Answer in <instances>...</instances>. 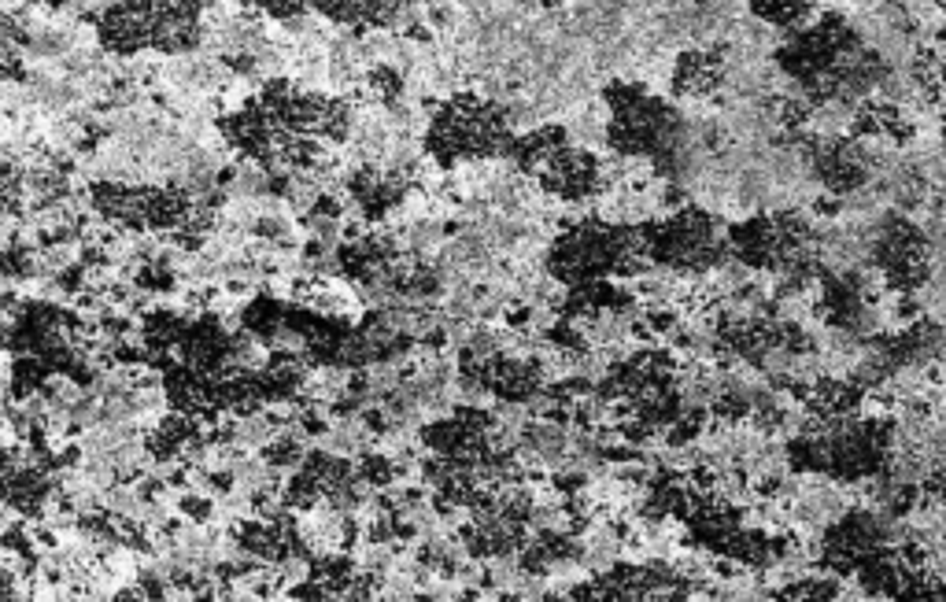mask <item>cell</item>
<instances>
[{
	"label": "cell",
	"instance_id": "obj_6",
	"mask_svg": "<svg viewBox=\"0 0 946 602\" xmlns=\"http://www.w3.org/2000/svg\"><path fill=\"white\" fill-rule=\"evenodd\" d=\"M407 4H411V8H418V4H425V0H407Z\"/></svg>",
	"mask_w": 946,
	"mask_h": 602
},
{
	"label": "cell",
	"instance_id": "obj_4",
	"mask_svg": "<svg viewBox=\"0 0 946 602\" xmlns=\"http://www.w3.org/2000/svg\"><path fill=\"white\" fill-rule=\"evenodd\" d=\"M26 56H30V30L23 26V19L0 8V85L23 78Z\"/></svg>",
	"mask_w": 946,
	"mask_h": 602
},
{
	"label": "cell",
	"instance_id": "obj_2",
	"mask_svg": "<svg viewBox=\"0 0 946 602\" xmlns=\"http://www.w3.org/2000/svg\"><path fill=\"white\" fill-rule=\"evenodd\" d=\"M514 137H518L514 111L466 89L433 108L425 126V156L448 170L470 163H499L510 156Z\"/></svg>",
	"mask_w": 946,
	"mask_h": 602
},
{
	"label": "cell",
	"instance_id": "obj_5",
	"mask_svg": "<svg viewBox=\"0 0 946 602\" xmlns=\"http://www.w3.org/2000/svg\"><path fill=\"white\" fill-rule=\"evenodd\" d=\"M795 355H799V351L788 348V344H762V348H758V355H754V362L762 366V374L769 377V381H788V385H791Z\"/></svg>",
	"mask_w": 946,
	"mask_h": 602
},
{
	"label": "cell",
	"instance_id": "obj_1",
	"mask_svg": "<svg viewBox=\"0 0 946 602\" xmlns=\"http://www.w3.org/2000/svg\"><path fill=\"white\" fill-rule=\"evenodd\" d=\"M204 37L200 0H115L97 15V41L111 56H189Z\"/></svg>",
	"mask_w": 946,
	"mask_h": 602
},
{
	"label": "cell",
	"instance_id": "obj_3",
	"mask_svg": "<svg viewBox=\"0 0 946 602\" xmlns=\"http://www.w3.org/2000/svg\"><path fill=\"white\" fill-rule=\"evenodd\" d=\"M307 4L333 26L348 30H389L411 12L407 0H307Z\"/></svg>",
	"mask_w": 946,
	"mask_h": 602
}]
</instances>
